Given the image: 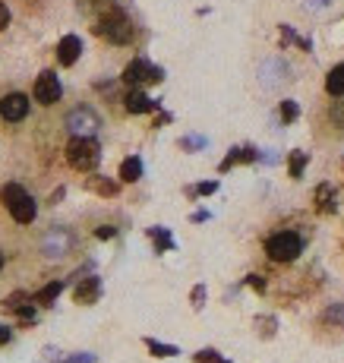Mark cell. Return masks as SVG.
<instances>
[{
  "instance_id": "cell-1",
  "label": "cell",
  "mask_w": 344,
  "mask_h": 363,
  "mask_svg": "<svg viewBox=\"0 0 344 363\" xmlns=\"http://www.w3.org/2000/svg\"><path fill=\"white\" fill-rule=\"evenodd\" d=\"M95 35L104 39V41H111V45H130V41H133V22H130V16L123 13V10L111 7L98 16Z\"/></svg>"
},
{
  "instance_id": "cell-2",
  "label": "cell",
  "mask_w": 344,
  "mask_h": 363,
  "mask_svg": "<svg viewBox=\"0 0 344 363\" xmlns=\"http://www.w3.org/2000/svg\"><path fill=\"white\" fill-rule=\"evenodd\" d=\"M67 161H70L73 171L89 174L102 161V146L95 142V136H73L70 146H67Z\"/></svg>"
},
{
  "instance_id": "cell-3",
  "label": "cell",
  "mask_w": 344,
  "mask_h": 363,
  "mask_svg": "<svg viewBox=\"0 0 344 363\" xmlns=\"http://www.w3.org/2000/svg\"><path fill=\"white\" fill-rule=\"evenodd\" d=\"M0 199H4V205H7V212L13 215L16 224H32L35 215H39V205H35V199L29 196V193L22 190L20 184H7L4 190H0Z\"/></svg>"
},
{
  "instance_id": "cell-4",
  "label": "cell",
  "mask_w": 344,
  "mask_h": 363,
  "mask_svg": "<svg viewBox=\"0 0 344 363\" xmlns=\"http://www.w3.org/2000/svg\"><path fill=\"white\" fill-rule=\"evenodd\" d=\"M266 253L272 262H294L300 253H303V240L294 231H278L266 240Z\"/></svg>"
},
{
  "instance_id": "cell-5",
  "label": "cell",
  "mask_w": 344,
  "mask_h": 363,
  "mask_svg": "<svg viewBox=\"0 0 344 363\" xmlns=\"http://www.w3.org/2000/svg\"><path fill=\"white\" fill-rule=\"evenodd\" d=\"M73 249H76V234L67 228H54L41 237V253H45L48 259H64Z\"/></svg>"
},
{
  "instance_id": "cell-6",
  "label": "cell",
  "mask_w": 344,
  "mask_h": 363,
  "mask_svg": "<svg viewBox=\"0 0 344 363\" xmlns=\"http://www.w3.org/2000/svg\"><path fill=\"white\" fill-rule=\"evenodd\" d=\"M64 123H67V130H70V136H95L98 130H102V117L92 108H85V104L73 108Z\"/></svg>"
},
{
  "instance_id": "cell-7",
  "label": "cell",
  "mask_w": 344,
  "mask_h": 363,
  "mask_svg": "<svg viewBox=\"0 0 344 363\" xmlns=\"http://www.w3.org/2000/svg\"><path fill=\"white\" fill-rule=\"evenodd\" d=\"M165 79V73H161V67H152L146 57H136L127 64V70H123V83L127 85H146V83H161Z\"/></svg>"
},
{
  "instance_id": "cell-8",
  "label": "cell",
  "mask_w": 344,
  "mask_h": 363,
  "mask_svg": "<svg viewBox=\"0 0 344 363\" xmlns=\"http://www.w3.org/2000/svg\"><path fill=\"white\" fill-rule=\"evenodd\" d=\"M0 117L10 123H20L29 117V95L22 92H10V95L0 98Z\"/></svg>"
},
{
  "instance_id": "cell-9",
  "label": "cell",
  "mask_w": 344,
  "mask_h": 363,
  "mask_svg": "<svg viewBox=\"0 0 344 363\" xmlns=\"http://www.w3.org/2000/svg\"><path fill=\"white\" fill-rule=\"evenodd\" d=\"M32 98L39 104H54L60 98V79L54 76L51 70L39 73V79H35V85H32Z\"/></svg>"
},
{
  "instance_id": "cell-10",
  "label": "cell",
  "mask_w": 344,
  "mask_h": 363,
  "mask_svg": "<svg viewBox=\"0 0 344 363\" xmlns=\"http://www.w3.org/2000/svg\"><path fill=\"white\" fill-rule=\"evenodd\" d=\"M98 297H102V278H95V275L79 278L76 291H73V300L83 306H92V303H98Z\"/></svg>"
},
{
  "instance_id": "cell-11",
  "label": "cell",
  "mask_w": 344,
  "mask_h": 363,
  "mask_svg": "<svg viewBox=\"0 0 344 363\" xmlns=\"http://www.w3.org/2000/svg\"><path fill=\"white\" fill-rule=\"evenodd\" d=\"M79 54H83V41H79V35H64L57 45V60L60 67H73L79 60Z\"/></svg>"
},
{
  "instance_id": "cell-12",
  "label": "cell",
  "mask_w": 344,
  "mask_h": 363,
  "mask_svg": "<svg viewBox=\"0 0 344 363\" xmlns=\"http://www.w3.org/2000/svg\"><path fill=\"white\" fill-rule=\"evenodd\" d=\"M123 108H127L130 114H149V111H155V102L142 89H130L127 98H123Z\"/></svg>"
},
{
  "instance_id": "cell-13",
  "label": "cell",
  "mask_w": 344,
  "mask_h": 363,
  "mask_svg": "<svg viewBox=\"0 0 344 363\" xmlns=\"http://www.w3.org/2000/svg\"><path fill=\"white\" fill-rule=\"evenodd\" d=\"M335 205H338L335 186H331V184H319V190H316V209L322 212V215H329V212H335Z\"/></svg>"
},
{
  "instance_id": "cell-14",
  "label": "cell",
  "mask_w": 344,
  "mask_h": 363,
  "mask_svg": "<svg viewBox=\"0 0 344 363\" xmlns=\"http://www.w3.org/2000/svg\"><path fill=\"white\" fill-rule=\"evenodd\" d=\"M325 92H329L331 98H344V64L329 70V76H325Z\"/></svg>"
},
{
  "instance_id": "cell-15",
  "label": "cell",
  "mask_w": 344,
  "mask_h": 363,
  "mask_svg": "<svg viewBox=\"0 0 344 363\" xmlns=\"http://www.w3.org/2000/svg\"><path fill=\"white\" fill-rule=\"evenodd\" d=\"M247 161H256V149L253 146H243V149H234L228 158L221 161V171H231L234 165H247Z\"/></svg>"
},
{
  "instance_id": "cell-16",
  "label": "cell",
  "mask_w": 344,
  "mask_h": 363,
  "mask_svg": "<svg viewBox=\"0 0 344 363\" xmlns=\"http://www.w3.org/2000/svg\"><path fill=\"white\" fill-rule=\"evenodd\" d=\"M60 291H64V281H51V285H45L39 294H35V303L39 306H54V300L60 297Z\"/></svg>"
},
{
  "instance_id": "cell-17",
  "label": "cell",
  "mask_w": 344,
  "mask_h": 363,
  "mask_svg": "<svg viewBox=\"0 0 344 363\" xmlns=\"http://www.w3.org/2000/svg\"><path fill=\"white\" fill-rule=\"evenodd\" d=\"M139 177H142V161L136 158V155H130V158L121 165V180L123 184H136Z\"/></svg>"
},
{
  "instance_id": "cell-18",
  "label": "cell",
  "mask_w": 344,
  "mask_h": 363,
  "mask_svg": "<svg viewBox=\"0 0 344 363\" xmlns=\"http://www.w3.org/2000/svg\"><path fill=\"white\" fill-rule=\"evenodd\" d=\"M89 190L98 193V196H117V184L108 177H92L89 180Z\"/></svg>"
},
{
  "instance_id": "cell-19",
  "label": "cell",
  "mask_w": 344,
  "mask_h": 363,
  "mask_svg": "<svg viewBox=\"0 0 344 363\" xmlns=\"http://www.w3.org/2000/svg\"><path fill=\"white\" fill-rule=\"evenodd\" d=\"M146 344H149V350H152L155 357H174V354H180L174 344H161V341H155V338H146Z\"/></svg>"
},
{
  "instance_id": "cell-20",
  "label": "cell",
  "mask_w": 344,
  "mask_h": 363,
  "mask_svg": "<svg viewBox=\"0 0 344 363\" xmlns=\"http://www.w3.org/2000/svg\"><path fill=\"white\" fill-rule=\"evenodd\" d=\"M322 319H325V322H331V325H341V329H344V303H331L329 310L322 313Z\"/></svg>"
},
{
  "instance_id": "cell-21",
  "label": "cell",
  "mask_w": 344,
  "mask_h": 363,
  "mask_svg": "<svg viewBox=\"0 0 344 363\" xmlns=\"http://www.w3.org/2000/svg\"><path fill=\"white\" fill-rule=\"evenodd\" d=\"M149 234H152V240H155V247H158V253H161V249H171V247H174L171 234H167L165 228H152Z\"/></svg>"
},
{
  "instance_id": "cell-22",
  "label": "cell",
  "mask_w": 344,
  "mask_h": 363,
  "mask_svg": "<svg viewBox=\"0 0 344 363\" xmlns=\"http://www.w3.org/2000/svg\"><path fill=\"white\" fill-rule=\"evenodd\" d=\"M306 167V152H291V177L297 180Z\"/></svg>"
},
{
  "instance_id": "cell-23",
  "label": "cell",
  "mask_w": 344,
  "mask_h": 363,
  "mask_svg": "<svg viewBox=\"0 0 344 363\" xmlns=\"http://www.w3.org/2000/svg\"><path fill=\"white\" fill-rule=\"evenodd\" d=\"M297 114H300L297 102H281V121H284V123H294V121H297Z\"/></svg>"
},
{
  "instance_id": "cell-24",
  "label": "cell",
  "mask_w": 344,
  "mask_h": 363,
  "mask_svg": "<svg viewBox=\"0 0 344 363\" xmlns=\"http://www.w3.org/2000/svg\"><path fill=\"white\" fill-rule=\"evenodd\" d=\"M215 190H218V184H215V180H209V184L193 186V190H190V196H209V193H215Z\"/></svg>"
},
{
  "instance_id": "cell-25",
  "label": "cell",
  "mask_w": 344,
  "mask_h": 363,
  "mask_svg": "<svg viewBox=\"0 0 344 363\" xmlns=\"http://www.w3.org/2000/svg\"><path fill=\"white\" fill-rule=\"evenodd\" d=\"M221 357H218V350H199L196 354V363H218Z\"/></svg>"
},
{
  "instance_id": "cell-26",
  "label": "cell",
  "mask_w": 344,
  "mask_h": 363,
  "mask_svg": "<svg viewBox=\"0 0 344 363\" xmlns=\"http://www.w3.org/2000/svg\"><path fill=\"white\" fill-rule=\"evenodd\" d=\"M16 316H20V322H35V310H32V306H20Z\"/></svg>"
},
{
  "instance_id": "cell-27",
  "label": "cell",
  "mask_w": 344,
  "mask_h": 363,
  "mask_svg": "<svg viewBox=\"0 0 344 363\" xmlns=\"http://www.w3.org/2000/svg\"><path fill=\"white\" fill-rule=\"evenodd\" d=\"M7 26H10V7L7 4H0V32H4Z\"/></svg>"
},
{
  "instance_id": "cell-28",
  "label": "cell",
  "mask_w": 344,
  "mask_h": 363,
  "mask_svg": "<svg viewBox=\"0 0 344 363\" xmlns=\"http://www.w3.org/2000/svg\"><path fill=\"white\" fill-rule=\"evenodd\" d=\"M114 234H117V231L111 228V224H104V228H98V231H95V237H98V240H111V237H114Z\"/></svg>"
},
{
  "instance_id": "cell-29",
  "label": "cell",
  "mask_w": 344,
  "mask_h": 363,
  "mask_svg": "<svg viewBox=\"0 0 344 363\" xmlns=\"http://www.w3.org/2000/svg\"><path fill=\"white\" fill-rule=\"evenodd\" d=\"M331 121L344 123V102H338V104H335V108H331Z\"/></svg>"
},
{
  "instance_id": "cell-30",
  "label": "cell",
  "mask_w": 344,
  "mask_h": 363,
  "mask_svg": "<svg viewBox=\"0 0 344 363\" xmlns=\"http://www.w3.org/2000/svg\"><path fill=\"white\" fill-rule=\"evenodd\" d=\"M202 297H205V287H196L193 291V306H202Z\"/></svg>"
},
{
  "instance_id": "cell-31",
  "label": "cell",
  "mask_w": 344,
  "mask_h": 363,
  "mask_svg": "<svg viewBox=\"0 0 344 363\" xmlns=\"http://www.w3.org/2000/svg\"><path fill=\"white\" fill-rule=\"evenodd\" d=\"M98 4H108V0H83V10H85V13H92Z\"/></svg>"
},
{
  "instance_id": "cell-32",
  "label": "cell",
  "mask_w": 344,
  "mask_h": 363,
  "mask_svg": "<svg viewBox=\"0 0 344 363\" xmlns=\"http://www.w3.org/2000/svg\"><path fill=\"white\" fill-rule=\"evenodd\" d=\"M10 338H13V331H10V329H7V325H0V344H7V341H10Z\"/></svg>"
},
{
  "instance_id": "cell-33",
  "label": "cell",
  "mask_w": 344,
  "mask_h": 363,
  "mask_svg": "<svg viewBox=\"0 0 344 363\" xmlns=\"http://www.w3.org/2000/svg\"><path fill=\"white\" fill-rule=\"evenodd\" d=\"M249 285H253V287H256V291H262V287H266V281H262V278H259V275H249Z\"/></svg>"
},
{
  "instance_id": "cell-34",
  "label": "cell",
  "mask_w": 344,
  "mask_h": 363,
  "mask_svg": "<svg viewBox=\"0 0 344 363\" xmlns=\"http://www.w3.org/2000/svg\"><path fill=\"white\" fill-rule=\"evenodd\" d=\"M310 4H312V7H322V4H325V0H310Z\"/></svg>"
},
{
  "instance_id": "cell-35",
  "label": "cell",
  "mask_w": 344,
  "mask_h": 363,
  "mask_svg": "<svg viewBox=\"0 0 344 363\" xmlns=\"http://www.w3.org/2000/svg\"><path fill=\"white\" fill-rule=\"evenodd\" d=\"M0 268H4V253H0Z\"/></svg>"
},
{
  "instance_id": "cell-36",
  "label": "cell",
  "mask_w": 344,
  "mask_h": 363,
  "mask_svg": "<svg viewBox=\"0 0 344 363\" xmlns=\"http://www.w3.org/2000/svg\"><path fill=\"white\" fill-rule=\"evenodd\" d=\"M218 363H228V360H218Z\"/></svg>"
}]
</instances>
